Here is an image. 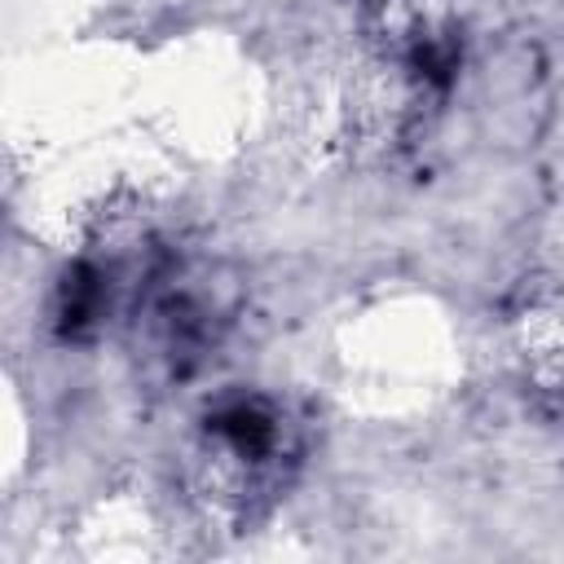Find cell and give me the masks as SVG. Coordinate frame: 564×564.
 I'll list each match as a JSON object with an SVG mask.
<instances>
[{
  "label": "cell",
  "mask_w": 564,
  "mask_h": 564,
  "mask_svg": "<svg viewBox=\"0 0 564 564\" xmlns=\"http://www.w3.org/2000/svg\"><path fill=\"white\" fill-rule=\"evenodd\" d=\"M97 308H101V286H97V278H93L88 269H79L75 282L66 278V286H62V326L75 335V330H84V326L97 322Z\"/></svg>",
  "instance_id": "2"
},
{
  "label": "cell",
  "mask_w": 564,
  "mask_h": 564,
  "mask_svg": "<svg viewBox=\"0 0 564 564\" xmlns=\"http://www.w3.org/2000/svg\"><path fill=\"white\" fill-rule=\"evenodd\" d=\"M207 423H212V432H216L238 458H260V454L273 445V419H269L260 405H251V401H234V405L216 410Z\"/></svg>",
  "instance_id": "1"
}]
</instances>
